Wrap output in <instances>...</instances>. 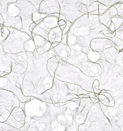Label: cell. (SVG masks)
<instances>
[{
	"instance_id": "14",
	"label": "cell",
	"mask_w": 123,
	"mask_h": 131,
	"mask_svg": "<svg viewBox=\"0 0 123 131\" xmlns=\"http://www.w3.org/2000/svg\"><path fill=\"white\" fill-rule=\"evenodd\" d=\"M87 61L89 60L85 54L80 51L71 49L70 54L67 62L77 68L81 63Z\"/></svg>"
},
{
	"instance_id": "8",
	"label": "cell",
	"mask_w": 123,
	"mask_h": 131,
	"mask_svg": "<svg viewBox=\"0 0 123 131\" xmlns=\"http://www.w3.org/2000/svg\"><path fill=\"white\" fill-rule=\"evenodd\" d=\"M59 18L54 16H48L44 18L39 23L35 25L32 33L39 35L48 40L49 33L52 29L58 26Z\"/></svg>"
},
{
	"instance_id": "12",
	"label": "cell",
	"mask_w": 123,
	"mask_h": 131,
	"mask_svg": "<svg viewBox=\"0 0 123 131\" xmlns=\"http://www.w3.org/2000/svg\"><path fill=\"white\" fill-rule=\"evenodd\" d=\"M32 37L36 50L39 55H42L50 49L52 44L46 39L33 33H32Z\"/></svg>"
},
{
	"instance_id": "11",
	"label": "cell",
	"mask_w": 123,
	"mask_h": 131,
	"mask_svg": "<svg viewBox=\"0 0 123 131\" xmlns=\"http://www.w3.org/2000/svg\"><path fill=\"white\" fill-rule=\"evenodd\" d=\"M13 61L12 57L4 52L2 45L0 43V77L8 75L12 71Z\"/></svg>"
},
{
	"instance_id": "7",
	"label": "cell",
	"mask_w": 123,
	"mask_h": 131,
	"mask_svg": "<svg viewBox=\"0 0 123 131\" xmlns=\"http://www.w3.org/2000/svg\"><path fill=\"white\" fill-rule=\"evenodd\" d=\"M17 73L11 71L8 75L0 77V89L11 92L20 102L27 103L31 100V97L24 95L17 83Z\"/></svg>"
},
{
	"instance_id": "1",
	"label": "cell",
	"mask_w": 123,
	"mask_h": 131,
	"mask_svg": "<svg viewBox=\"0 0 123 131\" xmlns=\"http://www.w3.org/2000/svg\"><path fill=\"white\" fill-rule=\"evenodd\" d=\"M27 62V67L25 73L21 74L23 81L22 92L26 96L34 98L38 95L42 94L53 86L54 78L47 70L48 60L52 57L48 52L40 55L35 49L34 55L27 56L26 52L21 54Z\"/></svg>"
},
{
	"instance_id": "2",
	"label": "cell",
	"mask_w": 123,
	"mask_h": 131,
	"mask_svg": "<svg viewBox=\"0 0 123 131\" xmlns=\"http://www.w3.org/2000/svg\"><path fill=\"white\" fill-rule=\"evenodd\" d=\"M104 25L99 16L85 14L74 22L66 34V43L71 49L83 52L87 55L92 51L90 48L93 39L103 38Z\"/></svg>"
},
{
	"instance_id": "17",
	"label": "cell",
	"mask_w": 123,
	"mask_h": 131,
	"mask_svg": "<svg viewBox=\"0 0 123 131\" xmlns=\"http://www.w3.org/2000/svg\"><path fill=\"white\" fill-rule=\"evenodd\" d=\"M10 34L8 29L3 26L0 30V43H2L6 40Z\"/></svg>"
},
{
	"instance_id": "23",
	"label": "cell",
	"mask_w": 123,
	"mask_h": 131,
	"mask_svg": "<svg viewBox=\"0 0 123 131\" xmlns=\"http://www.w3.org/2000/svg\"><path fill=\"white\" fill-rule=\"evenodd\" d=\"M0 24L4 26V20L2 15L0 13Z\"/></svg>"
},
{
	"instance_id": "22",
	"label": "cell",
	"mask_w": 123,
	"mask_h": 131,
	"mask_svg": "<svg viewBox=\"0 0 123 131\" xmlns=\"http://www.w3.org/2000/svg\"><path fill=\"white\" fill-rule=\"evenodd\" d=\"M115 101L114 100H113L109 101V104L108 107H115Z\"/></svg>"
},
{
	"instance_id": "18",
	"label": "cell",
	"mask_w": 123,
	"mask_h": 131,
	"mask_svg": "<svg viewBox=\"0 0 123 131\" xmlns=\"http://www.w3.org/2000/svg\"><path fill=\"white\" fill-rule=\"evenodd\" d=\"M48 16L47 15L41 14L37 11L33 13L32 16V19L33 23H36L37 21H41L43 18Z\"/></svg>"
},
{
	"instance_id": "21",
	"label": "cell",
	"mask_w": 123,
	"mask_h": 131,
	"mask_svg": "<svg viewBox=\"0 0 123 131\" xmlns=\"http://www.w3.org/2000/svg\"><path fill=\"white\" fill-rule=\"evenodd\" d=\"M99 104L101 110L102 111H104L107 110V109L108 106L103 105V104L101 103V102L100 101H99Z\"/></svg>"
},
{
	"instance_id": "19",
	"label": "cell",
	"mask_w": 123,
	"mask_h": 131,
	"mask_svg": "<svg viewBox=\"0 0 123 131\" xmlns=\"http://www.w3.org/2000/svg\"><path fill=\"white\" fill-rule=\"evenodd\" d=\"M58 26H59L62 29V30H63L64 28L65 27V26L67 24L66 20L65 19H59L58 22Z\"/></svg>"
},
{
	"instance_id": "25",
	"label": "cell",
	"mask_w": 123,
	"mask_h": 131,
	"mask_svg": "<svg viewBox=\"0 0 123 131\" xmlns=\"http://www.w3.org/2000/svg\"><path fill=\"white\" fill-rule=\"evenodd\" d=\"M2 27H0V30H1V29Z\"/></svg>"
},
{
	"instance_id": "20",
	"label": "cell",
	"mask_w": 123,
	"mask_h": 131,
	"mask_svg": "<svg viewBox=\"0 0 123 131\" xmlns=\"http://www.w3.org/2000/svg\"><path fill=\"white\" fill-rule=\"evenodd\" d=\"M56 57L57 59L58 60V63L60 64L63 66H64L65 65L67 62L64 61V60H62L61 58H60L59 57L57 56H55Z\"/></svg>"
},
{
	"instance_id": "15",
	"label": "cell",
	"mask_w": 123,
	"mask_h": 131,
	"mask_svg": "<svg viewBox=\"0 0 123 131\" xmlns=\"http://www.w3.org/2000/svg\"><path fill=\"white\" fill-rule=\"evenodd\" d=\"M62 39V30L59 26L51 30L48 36V40L52 45L54 44L58 46L61 42Z\"/></svg>"
},
{
	"instance_id": "13",
	"label": "cell",
	"mask_w": 123,
	"mask_h": 131,
	"mask_svg": "<svg viewBox=\"0 0 123 131\" xmlns=\"http://www.w3.org/2000/svg\"><path fill=\"white\" fill-rule=\"evenodd\" d=\"M53 49L55 56H57L62 60L67 62L68 57L70 54L71 49L66 43V34L63 35L61 42Z\"/></svg>"
},
{
	"instance_id": "24",
	"label": "cell",
	"mask_w": 123,
	"mask_h": 131,
	"mask_svg": "<svg viewBox=\"0 0 123 131\" xmlns=\"http://www.w3.org/2000/svg\"><path fill=\"white\" fill-rule=\"evenodd\" d=\"M3 26L1 24H0V27H2Z\"/></svg>"
},
{
	"instance_id": "5",
	"label": "cell",
	"mask_w": 123,
	"mask_h": 131,
	"mask_svg": "<svg viewBox=\"0 0 123 131\" xmlns=\"http://www.w3.org/2000/svg\"><path fill=\"white\" fill-rule=\"evenodd\" d=\"M32 38L27 33L15 29L2 44L6 53L16 54L25 52L26 44Z\"/></svg>"
},
{
	"instance_id": "10",
	"label": "cell",
	"mask_w": 123,
	"mask_h": 131,
	"mask_svg": "<svg viewBox=\"0 0 123 131\" xmlns=\"http://www.w3.org/2000/svg\"><path fill=\"white\" fill-rule=\"evenodd\" d=\"M39 12L48 16L60 14V7L58 0H42L40 4Z\"/></svg>"
},
{
	"instance_id": "9",
	"label": "cell",
	"mask_w": 123,
	"mask_h": 131,
	"mask_svg": "<svg viewBox=\"0 0 123 131\" xmlns=\"http://www.w3.org/2000/svg\"><path fill=\"white\" fill-rule=\"evenodd\" d=\"M26 111L25 109L20 107L14 108L7 119L4 122L16 129H20L23 127L25 123Z\"/></svg>"
},
{
	"instance_id": "16",
	"label": "cell",
	"mask_w": 123,
	"mask_h": 131,
	"mask_svg": "<svg viewBox=\"0 0 123 131\" xmlns=\"http://www.w3.org/2000/svg\"><path fill=\"white\" fill-rule=\"evenodd\" d=\"M58 61L55 56L50 57L48 60L47 68L50 75L54 78L55 73L58 67Z\"/></svg>"
},
{
	"instance_id": "4",
	"label": "cell",
	"mask_w": 123,
	"mask_h": 131,
	"mask_svg": "<svg viewBox=\"0 0 123 131\" xmlns=\"http://www.w3.org/2000/svg\"><path fill=\"white\" fill-rule=\"evenodd\" d=\"M69 92L67 83L54 78L53 86L42 94L34 97L39 100L51 104L65 103L76 98Z\"/></svg>"
},
{
	"instance_id": "6",
	"label": "cell",
	"mask_w": 123,
	"mask_h": 131,
	"mask_svg": "<svg viewBox=\"0 0 123 131\" xmlns=\"http://www.w3.org/2000/svg\"><path fill=\"white\" fill-rule=\"evenodd\" d=\"M60 7V15L65 17L67 24L63 30V35L68 33L72 25L77 19L85 14L78 10L80 0H58Z\"/></svg>"
},
{
	"instance_id": "3",
	"label": "cell",
	"mask_w": 123,
	"mask_h": 131,
	"mask_svg": "<svg viewBox=\"0 0 123 131\" xmlns=\"http://www.w3.org/2000/svg\"><path fill=\"white\" fill-rule=\"evenodd\" d=\"M54 78L65 83L78 85L85 91L94 93L92 88L94 78L86 76L78 68L68 62L64 66L58 64Z\"/></svg>"
}]
</instances>
